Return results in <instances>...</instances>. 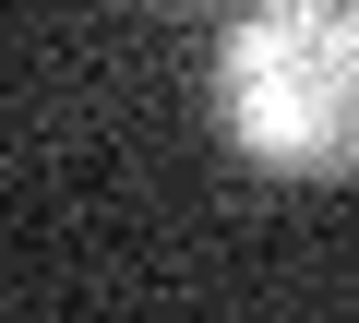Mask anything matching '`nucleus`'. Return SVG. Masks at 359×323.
<instances>
[{"mask_svg": "<svg viewBox=\"0 0 359 323\" xmlns=\"http://www.w3.org/2000/svg\"><path fill=\"white\" fill-rule=\"evenodd\" d=\"M216 132L276 180L359 168V0H252L216 36Z\"/></svg>", "mask_w": 359, "mask_h": 323, "instance_id": "nucleus-1", "label": "nucleus"}, {"mask_svg": "<svg viewBox=\"0 0 359 323\" xmlns=\"http://www.w3.org/2000/svg\"><path fill=\"white\" fill-rule=\"evenodd\" d=\"M180 13H192V0H180Z\"/></svg>", "mask_w": 359, "mask_h": 323, "instance_id": "nucleus-2", "label": "nucleus"}]
</instances>
